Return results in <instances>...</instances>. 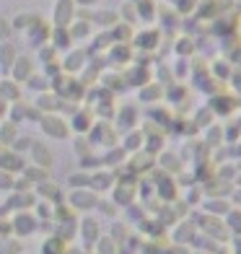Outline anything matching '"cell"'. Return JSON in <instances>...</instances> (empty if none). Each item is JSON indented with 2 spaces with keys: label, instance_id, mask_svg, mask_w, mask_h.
Returning a JSON list of instances; mask_svg holds the SVG:
<instances>
[{
  "label": "cell",
  "instance_id": "cell-1",
  "mask_svg": "<svg viewBox=\"0 0 241 254\" xmlns=\"http://www.w3.org/2000/svg\"><path fill=\"white\" fill-rule=\"evenodd\" d=\"M42 127H44L50 135H55V137H65V135H67V127L62 125V120H57V117H47V120L42 122Z\"/></svg>",
  "mask_w": 241,
  "mask_h": 254
},
{
  "label": "cell",
  "instance_id": "cell-10",
  "mask_svg": "<svg viewBox=\"0 0 241 254\" xmlns=\"http://www.w3.org/2000/svg\"><path fill=\"white\" fill-rule=\"evenodd\" d=\"M96 187H107V177H104V174L96 177Z\"/></svg>",
  "mask_w": 241,
  "mask_h": 254
},
{
  "label": "cell",
  "instance_id": "cell-9",
  "mask_svg": "<svg viewBox=\"0 0 241 254\" xmlns=\"http://www.w3.org/2000/svg\"><path fill=\"white\" fill-rule=\"evenodd\" d=\"M10 184V177L8 174H0V187H8Z\"/></svg>",
  "mask_w": 241,
  "mask_h": 254
},
{
  "label": "cell",
  "instance_id": "cell-7",
  "mask_svg": "<svg viewBox=\"0 0 241 254\" xmlns=\"http://www.w3.org/2000/svg\"><path fill=\"white\" fill-rule=\"evenodd\" d=\"M3 166H8V169H18L21 164H18V156H3Z\"/></svg>",
  "mask_w": 241,
  "mask_h": 254
},
{
  "label": "cell",
  "instance_id": "cell-2",
  "mask_svg": "<svg viewBox=\"0 0 241 254\" xmlns=\"http://www.w3.org/2000/svg\"><path fill=\"white\" fill-rule=\"evenodd\" d=\"M34 158H37V164H42V166H50L52 164V153L47 151L44 145H34Z\"/></svg>",
  "mask_w": 241,
  "mask_h": 254
},
{
  "label": "cell",
  "instance_id": "cell-3",
  "mask_svg": "<svg viewBox=\"0 0 241 254\" xmlns=\"http://www.w3.org/2000/svg\"><path fill=\"white\" fill-rule=\"evenodd\" d=\"M16 228L21 231V234H24V231L29 234V231H34V218H29V215H18V218H16Z\"/></svg>",
  "mask_w": 241,
  "mask_h": 254
},
{
  "label": "cell",
  "instance_id": "cell-11",
  "mask_svg": "<svg viewBox=\"0 0 241 254\" xmlns=\"http://www.w3.org/2000/svg\"><path fill=\"white\" fill-rule=\"evenodd\" d=\"M73 184H75V187H80V184H86V179L83 177H73Z\"/></svg>",
  "mask_w": 241,
  "mask_h": 254
},
{
  "label": "cell",
  "instance_id": "cell-6",
  "mask_svg": "<svg viewBox=\"0 0 241 254\" xmlns=\"http://www.w3.org/2000/svg\"><path fill=\"white\" fill-rule=\"evenodd\" d=\"M83 236H86V239H94V236H96V223H94V221H88V223L83 226Z\"/></svg>",
  "mask_w": 241,
  "mask_h": 254
},
{
  "label": "cell",
  "instance_id": "cell-8",
  "mask_svg": "<svg viewBox=\"0 0 241 254\" xmlns=\"http://www.w3.org/2000/svg\"><path fill=\"white\" fill-rule=\"evenodd\" d=\"M0 55H3V65H8V63H10V55H13V50H10V47H3V50H0Z\"/></svg>",
  "mask_w": 241,
  "mask_h": 254
},
{
  "label": "cell",
  "instance_id": "cell-5",
  "mask_svg": "<svg viewBox=\"0 0 241 254\" xmlns=\"http://www.w3.org/2000/svg\"><path fill=\"white\" fill-rule=\"evenodd\" d=\"M62 252V244L60 241H50V247L44 244V254H60Z\"/></svg>",
  "mask_w": 241,
  "mask_h": 254
},
{
  "label": "cell",
  "instance_id": "cell-4",
  "mask_svg": "<svg viewBox=\"0 0 241 254\" xmlns=\"http://www.w3.org/2000/svg\"><path fill=\"white\" fill-rule=\"evenodd\" d=\"M73 202L78 207H91V205H94V197H91V194H83V192H75L73 194Z\"/></svg>",
  "mask_w": 241,
  "mask_h": 254
}]
</instances>
